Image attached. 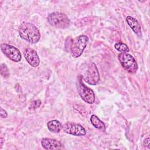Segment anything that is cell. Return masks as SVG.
<instances>
[{"label":"cell","mask_w":150,"mask_h":150,"mask_svg":"<svg viewBox=\"0 0 150 150\" xmlns=\"http://www.w3.org/2000/svg\"><path fill=\"white\" fill-rule=\"evenodd\" d=\"M41 104V101L40 100H35L34 101H33V103L31 104L30 105V108H36L40 107Z\"/></svg>","instance_id":"16"},{"label":"cell","mask_w":150,"mask_h":150,"mask_svg":"<svg viewBox=\"0 0 150 150\" xmlns=\"http://www.w3.org/2000/svg\"><path fill=\"white\" fill-rule=\"evenodd\" d=\"M126 21L129 27L132 29V30L134 32V33L138 36L142 37V30L141 26L139 23L138 21L134 18L128 16L126 18Z\"/></svg>","instance_id":"11"},{"label":"cell","mask_w":150,"mask_h":150,"mask_svg":"<svg viewBox=\"0 0 150 150\" xmlns=\"http://www.w3.org/2000/svg\"><path fill=\"white\" fill-rule=\"evenodd\" d=\"M0 71H1V74L4 78H8L10 75L9 69H8V67L6 66V65L4 63H2L1 64Z\"/></svg>","instance_id":"15"},{"label":"cell","mask_w":150,"mask_h":150,"mask_svg":"<svg viewBox=\"0 0 150 150\" xmlns=\"http://www.w3.org/2000/svg\"><path fill=\"white\" fill-rule=\"evenodd\" d=\"M47 21L52 26L58 29H66L70 24V20L64 13L54 12L47 16Z\"/></svg>","instance_id":"2"},{"label":"cell","mask_w":150,"mask_h":150,"mask_svg":"<svg viewBox=\"0 0 150 150\" xmlns=\"http://www.w3.org/2000/svg\"><path fill=\"white\" fill-rule=\"evenodd\" d=\"M4 141V138H1V148L2 147V145H3Z\"/></svg>","instance_id":"19"},{"label":"cell","mask_w":150,"mask_h":150,"mask_svg":"<svg viewBox=\"0 0 150 150\" xmlns=\"http://www.w3.org/2000/svg\"><path fill=\"white\" fill-rule=\"evenodd\" d=\"M21 38L30 43H37L40 38V33L38 28L29 22L22 23L18 28Z\"/></svg>","instance_id":"1"},{"label":"cell","mask_w":150,"mask_h":150,"mask_svg":"<svg viewBox=\"0 0 150 150\" xmlns=\"http://www.w3.org/2000/svg\"><path fill=\"white\" fill-rule=\"evenodd\" d=\"M62 128L64 132L75 136H84L86 134L84 128L81 125L74 122H67L62 125Z\"/></svg>","instance_id":"8"},{"label":"cell","mask_w":150,"mask_h":150,"mask_svg":"<svg viewBox=\"0 0 150 150\" xmlns=\"http://www.w3.org/2000/svg\"><path fill=\"white\" fill-rule=\"evenodd\" d=\"M23 54L28 63L32 67H38L40 64L39 56L35 50L30 47H27L24 50Z\"/></svg>","instance_id":"9"},{"label":"cell","mask_w":150,"mask_h":150,"mask_svg":"<svg viewBox=\"0 0 150 150\" xmlns=\"http://www.w3.org/2000/svg\"><path fill=\"white\" fill-rule=\"evenodd\" d=\"M0 114H1V117L2 118H6L8 116V114H7L6 111L5 110H4L2 107H1Z\"/></svg>","instance_id":"17"},{"label":"cell","mask_w":150,"mask_h":150,"mask_svg":"<svg viewBox=\"0 0 150 150\" xmlns=\"http://www.w3.org/2000/svg\"><path fill=\"white\" fill-rule=\"evenodd\" d=\"M88 41V38L85 35H80L73 39L70 45L71 56L77 58L80 57L85 49Z\"/></svg>","instance_id":"3"},{"label":"cell","mask_w":150,"mask_h":150,"mask_svg":"<svg viewBox=\"0 0 150 150\" xmlns=\"http://www.w3.org/2000/svg\"><path fill=\"white\" fill-rule=\"evenodd\" d=\"M41 144L47 150H56L64 148L63 144L60 141L51 138H43L41 141Z\"/></svg>","instance_id":"10"},{"label":"cell","mask_w":150,"mask_h":150,"mask_svg":"<svg viewBox=\"0 0 150 150\" xmlns=\"http://www.w3.org/2000/svg\"><path fill=\"white\" fill-rule=\"evenodd\" d=\"M47 127L49 130L53 133H59L62 129V125L57 120H53L47 123Z\"/></svg>","instance_id":"12"},{"label":"cell","mask_w":150,"mask_h":150,"mask_svg":"<svg viewBox=\"0 0 150 150\" xmlns=\"http://www.w3.org/2000/svg\"><path fill=\"white\" fill-rule=\"evenodd\" d=\"M114 47L118 51L121 53H127L129 52V48L127 45L122 42H117L114 45Z\"/></svg>","instance_id":"14"},{"label":"cell","mask_w":150,"mask_h":150,"mask_svg":"<svg viewBox=\"0 0 150 150\" xmlns=\"http://www.w3.org/2000/svg\"><path fill=\"white\" fill-rule=\"evenodd\" d=\"M118 60L122 67L129 73H135L138 70V64L134 57L129 53H121Z\"/></svg>","instance_id":"5"},{"label":"cell","mask_w":150,"mask_h":150,"mask_svg":"<svg viewBox=\"0 0 150 150\" xmlns=\"http://www.w3.org/2000/svg\"><path fill=\"white\" fill-rule=\"evenodd\" d=\"M1 49L2 53L12 61L18 62L21 60V53L16 47L12 45L2 43L1 45Z\"/></svg>","instance_id":"6"},{"label":"cell","mask_w":150,"mask_h":150,"mask_svg":"<svg viewBox=\"0 0 150 150\" xmlns=\"http://www.w3.org/2000/svg\"><path fill=\"white\" fill-rule=\"evenodd\" d=\"M144 144L146 146H147L148 148H149V138H147L146 139H145V140L144 141Z\"/></svg>","instance_id":"18"},{"label":"cell","mask_w":150,"mask_h":150,"mask_svg":"<svg viewBox=\"0 0 150 150\" xmlns=\"http://www.w3.org/2000/svg\"><path fill=\"white\" fill-rule=\"evenodd\" d=\"M83 79L87 83L90 85H96L99 81V72L95 63H90L89 64Z\"/></svg>","instance_id":"7"},{"label":"cell","mask_w":150,"mask_h":150,"mask_svg":"<svg viewBox=\"0 0 150 150\" xmlns=\"http://www.w3.org/2000/svg\"><path fill=\"white\" fill-rule=\"evenodd\" d=\"M90 121L92 125L97 129L102 130V131H105V124L103 121H101L100 118L96 116V115H92L90 117Z\"/></svg>","instance_id":"13"},{"label":"cell","mask_w":150,"mask_h":150,"mask_svg":"<svg viewBox=\"0 0 150 150\" xmlns=\"http://www.w3.org/2000/svg\"><path fill=\"white\" fill-rule=\"evenodd\" d=\"M76 86L79 94L83 100L90 104H92L94 103L95 95L94 91L84 84L81 77H78Z\"/></svg>","instance_id":"4"}]
</instances>
